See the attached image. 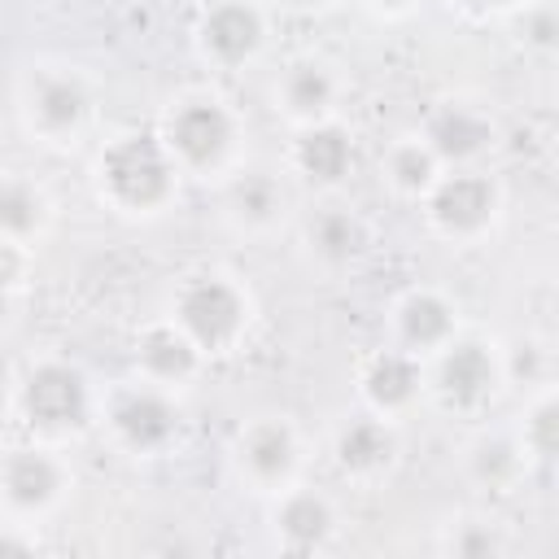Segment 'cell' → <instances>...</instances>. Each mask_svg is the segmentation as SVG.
Wrapping results in <instances>:
<instances>
[{"label":"cell","mask_w":559,"mask_h":559,"mask_svg":"<svg viewBox=\"0 0 559 559\" xmlns=\"http://www.w3.org/2000/svg\"><path fill=\"white\" fill-rule=\"evenodd\" d=\"M266 48V13L253 0H210L197 13V52L218 70H240Z\"/></svg>","instance_id":"cell-10"},{"label":"cell","mask_w":559,"mask_h":559,"mask_svg":"<svg viewBox=\"0 0 559 559\" xmlns=\"http://www.w3.org/2000/svg\"><path fill=\"white\" fill-rule=\"evenodd\" d=\"M459 336V306L437 288H411L393 301V345L415 358H432Z\"/></svg>","instance_id":"cell-15"},{"label":"cell","mask_w":559,"mask_h":559,"mask_svg":"<svg viewBox=\"0 0 559 559\" xmlns=\"http://www.w3.org/2000/svg\"><path fill=\"white\" fill-rule=\"evenodd\" d=\"M271 528H275V542L284 550H297V555H310V550H323L336 533V507L323 489H310V485H288L275 493V511H271Z\"/></svg>","instance_id":"cell-17"},{"label":"cell","mask_w":559,"mask_h":559,"mask_svg":"<svg viewBox=\"0 0 559 559\" xmlns=\"http://www.w3.org/2000/svg\"><path fill=\"white\" fill-rule=\"evenodd\" d=\"M445 546H450L454 555H463V559H489V555H502V537H498V528H493V524H480V520L459 524V528L450 533Z\"/></svg>","instance_id":"cell-27"},{"label":"cell","mask_w":559,"mask_h":559,"mask_svg":"<svg viewBox=\"0 0 559 559\" xmlns=\"http://www.w3.org/2000/svg\"><path fill=\"white\" fill-rule=\"evenodd\" d=\"M437 175H441V162L432 157V148L419 135H406L384 153V179L406 201H424V192L437 183Z\"/></svg>","instance_id":"cell-23"},{"label":"cell","mask_w":559,"mask_h":559,"mask_svg":"<svg viewBox=\"0 0 559 559\" xmlns=\"http://www.w3.org/2000/svg\"><path fill=\"white\" fill-rule=\"evenodd\" d=\"M341 92H345V83H341V74H336L332 61H323V57H297L275 79V109L293 127L323 122V118H336Z\"/></svg>","instance_id":"cell-14"},{"label":"cell","mask_w":559,"mask_h":559,"mask_svg":"<svg viewBox=\"0 0 559 559\" xmlns=\"http://www.w3.org/2000/svg\"><path fill=\"white\" fill-rule=\"evenodd\" d=\"M105 419H109V432L118 437V445H127L131 454H162L166 445L179 441V428H183L175 393L162 384H148V380L118 389L105 406Z\"/></svg>","instance_id":"cell-8"},{"label":"cell","mask_w":559,"mask_h":559,"mask_svg":"<svg viewBox=\"0 0 559 559\" xmlns=\"http://www.w3.org/2000/svg\"><path fill=\"white\" fill-rule=\"evenodd\" d=\"M92 411H96L92 384L74 362L44 358V362L26 367V376L17 384V415L26 419L31 432H39V437L83 432L92 424Z\"/></svg>","instance_id":"cell-5"},{"label":"cell","mask_w":559,"mask_h":559,"mask_svg":"<svg viewBox=\"0 0 559 559\" xmlns=\"http://www.w3.org/2000/svg\"><path fill=\"white\" fill-rule=\"evenodd\" d=\"M524 467H528V459L515 437H480L467 454V472L485 489H511Z\"/></svg>","instance_id":"cell-24"},{"label":"cell","mask_w":559,"mask_h":559,"mask_svg":"<svg viewBox=\"0 0 559 559\" xmlns=\"http://www.w3.org/2000/svg\"><path fill=\"white\" fill-rule=\"evenodd\" d=\"M223 214L245 236H266L288 214V192L271 170H231L223 183Z\"/></svg>","instance_id":"cell-19"},{"label":"cell","mask_w":559,"mask_h":559,"mask_svg":"<svg viewBox=\"0 0 559 559\" xmlns=\"http://www.w3.org/2000/svg\"><path fill=\"white\" fill-rule=\"evenodd\" d=\"M524 39L533 48H542V52L555 48V9L546 0H528L524 4Z\"/></svg>","instance_id":"cell-28"},{"label":"cell","mask_w":559,"mask_h":559,"mask_svg":"<svg viewBox=\"0 0 559 559\" xmlns=\"http://www.w3.org/2000/svg\"><path fill=\"white\" fill-rule=\"evenodd\" d=\"M459 9H472V13H498V9H515V4H528V0H450Z\"/></svg>","instance_id":"cell-30"},{"label":"cell","mask_w":559,"mask_h":559,"mask_svg":"<svg viewBox=\"0 0 559 559\" xmlns=\"http://www.w3.org/2000/svg\"><path fill=\"white\" fill-rule=\"evenodd\" d=\"M48 227V197L22 175H0V236L31 245Z\"/></svg>","instance_id":"cell-22"},{"label":"cell","mask_w":559,"mask_h":559,"mask_svg":"<svg viewBox=\"0 0 559 559\" xmlns=\"http://www.w3.org/2000/svg\"><path fill=\"white\" fill-rule=\"evenodd\" d=\"M9 297H13V293H9L4 284H0V314H4V306H9Z\"/></svg>","instance_id":"cell-33"},{"label":"cell","mask_w":559,"mask_h":559,"mask_svg":"<svg viewBox=\"0 0 559 559\" xmlns=\"http://www.w3.org/2000/svg\"><path fill=\"white\" fill-rule=\"evenodd\" d=\"M502 354V380L507 384H520V389H542L550 384V354L542 341L533 336H520L511 349H498Z\"/></svg>","instance_id":"cell-26"},{"label":"cell","mask_w":559,"mask_h":559,"mask_svg":"<svg viewBox=\"0 0 559 559\" xmlns=\"http://www.w3.org/2000/svg\"><path fill=\"white\" fill-rule=\"evenodd\" d=\"M162 144L175 157L179 175L214 179L227 175L240 148V118L218 100V96H183L166 122H162Z\"/></svg>","instance_id":"cell-3"},{"label":"cell","mask_w":559,"mask_h":559,"mask_svg":"<svg viewBox=\"0 0 559 559\" xmlns=\"http://www.w3.org/2000/svg\"><path fill=\"white\" fill-rule=\"evenodd\" d=\"M520 450L524 459H537V463H550L555 450H559V397L550 384L533 389V402L524 406V424H520Z\"/></svg>","instance_id":"cell-25"},{"label":"cell","mask_w":559,"mask_h":559,"mask_svg":"<svg viewBox=\"0 0 559 559\" xmlns=\"http://www.w3.org/2000/svg\"><path fill=\"white\" fill-rule=\"evenodd\" d=\"M96 192L109 210L131 218L162 214L179 192V166L166 153L162 135L148 131H122L96 153Z\"/></svg>","instance_id":"cell-1"},{"label":"cell","mask_w":559,"mask_h":559,"mask_svg":"<svg viewBox=\"0 0 559 559\" xmlns=\"http://www.w3.org/2000/svg\"><path fill=\"white\" fill-rule=\"evenodd\" d=\"M288 166L310 188H341L349 179V170H354V135H349V127H341L336 118L297 127L293 148H288Z\"/></svg>","instance_id":"cell-16"},{"label":"cell","mask_w":559,"mask_h":559,"mask_svg":"<svg viewBox=\"0 0 559 559\" xmlns=\"http://www.w3.org/2000/svg\"><path fill=\"white\" fill-rule=\"evenodd\" d=\"M419 140L432 148L441 170L480 166V157H489V148L498 144V122L489 118V109H480L472 100H441L437 109H428Z\"/></svg>","instance_id":"cell-12"},{"label":"cell","mask_w":559,"mask_h":559,"mask_svg":"<svg viewBox=\"0 0 559 559\" xmlns=\"http://www.w3.org/2000/svg\"><path fill=\"white\" fill-rule=\"evenodd\" d=\"M367 4H376V9H389V13H402V9H411L415 0H367Z\"/></svg>","instance_id":"cell-32"},{"label":"cell","mask_w":559,"mask_h":559,"mask_svg":"<svg viewBox=\"0 0 559 559\" xmlns=\"http://www.w3.org/2000/svg\"><path fill=\"white\" fill-rule=\"evenodd\" d=\"M306 245L323 266H354L367 253L371 231L354 210H319L306 227Z\"/></svg>","instance_id":"cell-21"},{"label":"cell","mask_w":559,"mask_h":559,"mask_svg":"<svg viewBox=\"0 0 559 559\" xmlns=\"http://www.w3.org/2000/svg\"><path fill=\"white\" fill-rule=\"evenodd\" d=\"M424 218L428 227L450 245H476L489 236L502 218V188L480 166H450L437 175V183L424 192Z\"/></svg>","instance_id":"cell-4"},{"label":"cell","mask_w":559,"mask_h":559,"mask_svg":"<svg viewBox=\"0 0 559 559\" xmlns=\"http://www.w3.org/2000/svg\"><path fill=\"white\" fill-rule=\"evenodd\" d=\"M205 358H223L231 354L253 323V297L240 280L223 275V271H201L188 275L175 297H170V314H166Z\"/></svg>","instance_id":"cell-2"},{"label":"cell","mask_w":559,"mask_h":559,"mask_svg":"<svg viewBox=\"0 0 559 559\" xmlns=\"http://www.w3.org/2000/svg\"><path fill=\"white\" fill-rule=\"evenodd\" d=\"M35 537L31 533H0V555H31Z\"/></svg>","instance_id":"cell-29"},{"label":"cell","mask_w":559,"mask_h":559,"mask_svg":"<svg viewBox=\"0 0 559 559\" xmlns=\"http://www.w3.org/2000/svg\"><path fill=\"white\" fill-rule=\"evenodd\" d=\"M22 122L44 144H74L92 122V87L74 66H39L22 83Z\"/></svg>","instance_id":"cell-7"},{"label":"cell","mask_w":559,"mask_h":559,"mask_svg":"<svg viewBox=\"0 0 559 559\" xmlns=\"http://www.w3.org/2000/svg\"><path fill=\"white\" fill-rule=\"evenodd\" d=\"M231 459L240 480H249L258 493H280L301 472V437L284 415H258L236 432Z\"/></svg>","instance_id":"cell-9"},{"label":"cell","mask_w":559,"mask_h":559,"mask_svg":"<svg viewBox=\"0 0 559 559\" xmlns=\"http://www.w3.org/2000/svg\"><path fill=\"white\" fill-rule=\"evenodd\" d=\"M70 493V467L44 445H17L0 459V498L13 515L39 520Z\"/></svg>","instance_id":"cell-11"},{"label":"cell","mask_w":559,"mask_h":559,"mask_svg":"<svg viewBox=\"0 0 559 559\" xmlns=\"http://www.w3.org/2000/svg\"><path fill=\"white\" fill-rule=\"evenodd\" d=\"M135 367H140V380L162 384V389L175 393V389H183L201 376L205 354L170 319H157L135 336Z\"/></svg>","instance_id":"cell-20"},{"label":"cell","mask_w":559,"mask_h":559,"mask_svg":"<svg viewBox=\"0 0 559 559\" xmlns=\"http://www.w3.org/2000/svg\"><path fill=\"white\" fill-rule=\"evenodd\" d=\"M428 389V371H424V358L406 354L402 345H389V349H376L362 371H358V393L367 402V411L384 415V419H397L406 415Z\"/></svg>","instance_id":"cell-13"},{"label":"cell","mask_w":559,"mask_h":559,"mask_svg":"<svg viewBox=\"0 0 559 559\" xmlns=\"http://www.w3.org/2000/svg\"><path fill=\"white\" fill-rule=\"evenodd\" d=\"M332 459L349 480H380L397 463V428L393 419L367 411L354 415L336 428L332 437Z\"/></svg>","instance_id":"cell-18"},{"label":"cell","mask_w":559,"mask_h":559,"mask_svg":"<svg viewBox=\"0 0 559 559\" xmlns=\"http://www.w3.org/2000/svg\"><path fill=\"white\" fill-rule=\"evenodd\" d=\"M428 389L454 415H480L502 393V354L480 336H454L428 358Z\"/></svg>","instance_id":"cell-6"},{"label":"cell","mask_w":559,"mask_h":559,"mask_svg":"<svg viewBox=\"0 0 559 559\" xmlns=\"http://www.w3.org/2000/svg\"><path fill=\"white\" fill-rule=\"evenodd\" d=\"M284 9H297V13H314V9H328L332 0H280Z\"/></svg>","instance_id":"cell-31"}]
</instances>
